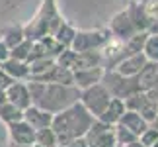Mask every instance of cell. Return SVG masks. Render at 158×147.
Masks as SVG:
<instances>
[{"label":"cell","instance_id":"obj_1","mask_svg":"<svg viewBox=\"0 0 158 147\" xmlns=\"http://www.w3.org/2000/svg\"><path fill=\"white\" fill-rule=\"evenodd\" d=\"M88 124H90V116L86 110L74 108L70 112H64L60 118H57V122H55V133L60 139L78 137L88 130Z\"/></svg>","mask_w":158,"mask_h":147}]
</instances>
